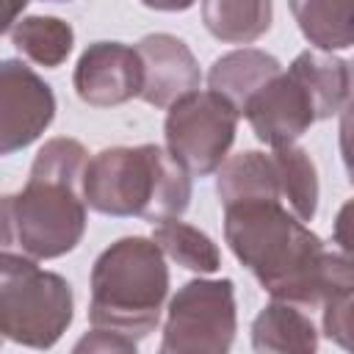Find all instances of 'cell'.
I'll return each instance as SVG.
<instances>
[{
  "mask_svg": "<svg viewBox=\"0 0 354 354\" xmlns=\"http://www.w3.org/2000/svg\"><path fill=\"white\" fill-rule=\"evenodd\" d=\"M75 91L86 105L113 108L141 91V58L122 41H94L75 66Z\"/></svg>",
  "mask_w": 354,
  "mask_h": 354,
  "instance_id": "obj_10",
  "label": "cell"
},
{
  "mask_svg": "<svg viewBox=\"0 0 354 354\" xmlns=\"http://www.w3.org/2000/svg\"><path fill=\"white\" fill-rule=\"evenodd\" d=\"M238 329L235 288L230 279H191L169 301L163 354H224Z\"/></svg>",
  "mask_w": 354,
  "mask_h": 354,
  "instance_id": "obj_6",
  "label": "cell"
},
{
  "mask_svg": "<svg viewBox=\"0 0 354 354\" xmlns=\"http://www.w3.org/2000/svg\"><path fill=\"white\" fill-rule=\"evenodd\" d=\"M141 58V91L147 105L169 108L174 100L199 88L202 72L188 44L171 33H149L136 47Z\"/></svg>",
  "mask_w": 354,
  "mask_h": 354,
  "instance_id": "obj_11",
  "label": "cell"
},
{
  "mask_svg": "<svg viewBox=\"0 0 354 354\" xmlns=\"http://www.w3.org/2000/svg\"><path fill=\"white\" fill-rule=\"evenodd\" d=\"M0 252H14V227H11V196H0Z\"/></svg>",
  "mask_w": 354,
  "mask_h": 354,
  "instance_id": "obj_22",
  "label": "cell"
},
{
  "mask_svg": "<svg viewBox=\"0 0 354 354\" xmlns=\"http://www.w3.org/2000/svg\"><path fill=\"white\" fill-rule=\"evenodd\" d=\"M141 3L155 11H185L194 6V0H141Z\"/></svg>",
  "mask_w": 354,
  "mask_h": 354,
  "instance_id": "obj_24",
  "label": "cell"
},
{
  "mask_svg": "<svg viewBox=\"0 0 354 354\" xmlns=\"http://www.w3.org/2000/svg\"><path fill=\"white\" fill-rule=\"evenodd\" d=\"M241 113L249 119L257 141L268 144L271 149L296 144V138H301L310 124L318 122L310 91L290 69L274 75L263 88H257Z\"/></svg>",
  "mask_w": 354,
  "mask_h": 354,
  "instance_id": "obj_9",
  "label": "cell"
},
{
  "mask_svg": "<svg viewBox=\"0 0 354 354\" xmlns=\"http://www.w3.org/2000/svg\"><path fill=\"white\" fill-rule=\"evenodd\" d=\"M11 41L28 61L55 69L72 53L75 30L58 17H25L22 22H14Z\"/></svg>",
  "mask_w": 354,
  "mask_h": 354,
  "instance_id": "obj_18",
  "label": "cell"
},
{
  "mask_svg": "<svg viewBox=\"0 0 354 354\" xmlns=\"http://www.w3.org/2000/svg\"><path fill=\"white\" fill-rule=\"evenodd\" d=\"M299 30L324 53L348 50L354 41L351 0H288Z\"/></svg>",
  "mask_w": 354,
  "mask_h": 354,
  "instance_id": "obj_16",
  "label": "cell"
},
{
  "mask_svg": "<svg viewBox=\"0 0 354 354\" xmlns=\"http://www.w3.org/2000/svg\"><path fill=\"white\" fill-rule=\"evenodd\" d=\"M28 3H30V0H0V36H3L8 28H14V22L19 19V14L25 11Z\"/></svg>",
  "mask_w": 354,
  "mask_h": 354,
  "instance_id": "obj_23",
  "label": "cell"
},
{
  "mask_svg": "<svg viewBox=\"0 0 354 354\" xmlns=\"http://www.w3.org/2000/svg\"><path fill=\"white\" fill-rule=\"evenodd\" d=\"M310 91L313 102H315V113L318 119H329L337 111H343V105L348 102V86H351V75H348V64L332 53H313L304 50L293 58V64L288 66Z\"/></svg>",
  "mask_w": 354,
  "mask_h": 354,
  "instance_id": "obj_14",
  "label": "cell"
},
{
  "mask_svg": "<svg viewBox=\"0 0 354 354\" xmlns=\"http://www.w3.org/2000/svg\"><path fill=\"white\" fill-rule=\"evenodd\" d=\"M75 296L61 274L44 271L33 257L0 252V335L30 346L53 348L72 324Z\"/></svg>",
  "mask_w": 354,
  "mask_h": 354,
  "instance_id": "obj_5",
  "label": "cell"
},
{
  "mask_svg": "<svg viewBox=\"0 0 354 354\" xmlns=\"http://www.w3.org/2000/svg\"><path fill=\"white\" fill-rule=\"evenodd\" d=\"M53 116V88L22 61H0V155L30 147Z\"/></svg>",
  "mask_w": 354,
  "mask_h": 354,
  "instance_id": "obj_8",
  "label": "cell"
},
{
  "mask_svg": "<svg viewBox=\"0 0 354 354\" xmlns=\"http://www.w3.org/2000/svg\"><path fill=\"white\" fill-rule=\"evenodd\" d=\"M152 241L158 243V249L171 257L177 266L196 271V274H213L221 268V254L218 246L210 241V235H205L202 230L180 221V218H166L158 221L152 230Z\"/></svg>",
  "mask_w": 354,
  "mask_h": 354,
  "instance_id": "obj_19",
  "label": "cell"
},
{
  "mask_svg": "<svg viewBox=\"0 0 354 354\" xmlns=\"http://www.w3.org/2000/svg\"><path fill=\"white\" fill-rule=\"evenodd\" d=\"M224 238L271 299L315 310L335 293L354 288L348 257L329 252L282 202L224 205Z\"/></svg>",
  "mask_w": 354,
  "mask_h": 354,
  "instance_id": "obj_1",
  "label": "cell"
},
{
  "mask_svg": "<svg viewBox=\"0 0 354 354\" xmlns=\"http://www.w3.org/2000/svg\"><path fill=\"white\" fill-rule=\"evenodd\" d=\"M279 72H282V64L271 53L243 47L216 58V64L207 72V86L241 113L249 97Z\"/></svg>",
  "mask_w": 354,
  "mask_h": 354,
  "instance_id": "obj_13",
  "label": "cell"
},
{
  "mask_svg": "<svg viewBox=\"0 0 354 354\" xmlns=\"http://www.w3.org/2000/svg\"><path fill=\"white\" fill-rule=\"evenodd\" d=\"M252 348L260 354H313L318 329L304 307L274 299L252 324Z\"/></svg>",
  "mask_w": 354,
  "mask_h": 354,
  "instance_id": "obj_12",
  "label": "cell"
},
{
  "mask_svg": "<svg viewBox=\"0 0 354 354\" xmlns=\"http://www.w3.org/2000/svg\"><path fill=\"white\" fill-rule=\"evenodd\" d=\"M169 293L166 254L152 238L127 235L111 243L91 268L88 321L130 340L147 337Z\"/></svg>",
  "mask_w": 354,
  "mask_h": 354,
  "instance_id": "obj_4",
  "label": "cell"
},
{
  "mask_svg": "<svg viewBox=\"0 0 354 354\" xmlns=\"http://www.w3.org/2000/svg\"><path fill=\"white\" fill-rule=\"evenodd\" d=\"M86 207L102 216L180 218L191 202V174L158 144L111 147L86 160Z\"/></svg>",
  "mask_w": 354,
  "mask_h": 354,
  "instance_id": "obj_3",
  "label": "cell"
},
{
  "mask_svg": "<svg viewBox=\"0 0 354 354\" xmlns=\"http://www.w3.org/2000/svg\"><path fill=\"white\" fill-rule=\"evenodd\" d=\"M274 160L279 171V194L282 205L299 218V221H313L318 210V171L310 155L296 147H274Z\"/></svg>",
  "mask_w": 354,
  "mask_h": 354,
  "instance_id": "obj_17",
  "label": "cell"
},
{
  "mask_svg": "<svg viewBox=\"0 0 354 354\" xmlns=\"http://www.w3.org/2000/svg\"><path fill=\"white\" fill-rule=\"evenodd\" d=\"M75 351L77 354H83V351H122V354H130V351H136V340H130L119 332L94 326V332H88L86 337L77 340Z\"/></svg>",
  "mask_w": 354,
  "mask_h": 354,
  "instance_id": "obj_21",
  "label": "cell"
},
{
  "mask_svg": "<svg viewBox=\"0 0 354 354\" xmlns=\"http://www.w3.org/2000/svg\"><path fill=\"white\" fill-rule=\"evenodd\" d=\"M50 3H69V0H50Z\"/></svg>",
  "mask_w": 354,
  "mask_h": 354,
  "instance_id": "obj_25",
  "label": "cell"
},
{
  "mask_svg": "<svg viewBox=\"0 0 354 354\" xmlns=\"http://www.w3.org/2000/svg\"><path fill=\"white\" fill-rule=\"evenodd\" d=\"M0 346H3V335H0Z\"/></svg>",
  "mask_w": 354,
  "mask_h": 354,
  "instance_id": "obj_26",
  "label": "cell"
},
{
  "mask_svg": "<svg viewBox=\"0 0 354 354\" xmlns=\"http://www.w3.org/2000/svg\"><path fill=\"white\" fill-rule=\"evenodd\" d=\"M271 0H202L205 28L227 44H252L271 28Z\"/></svg>",
  "mask_w": 354,
  "mask_h": 354,
  "instance_id": "obj_15",
  "label": "cell"
},
{
  "mask_svg": "<svg viewBox=\"0 0 354 354\" xmlns=\"http://www.w3.org/2000/svg\"><path fill=\"white\" fill-rule=\"evenodd\" d=\"M238 116L241 113L216 91L196 88L174 100L163 124L169 155L188 174H213L235 141Z\"/></svg>",
  "mask_w": 354,
  "mask_h": 354,
  "instance_id": "obj_7",
  "label": "cell"
},
{
  "mask_svg": "<svg viewBox=\"0 0 354 354\" xmlns=\"http://www.w3.org/2000/svg\"><path fill=\"white\" fill-rule=\"evenodd\" d=\"M86 160L88 152L75 138H50L36 152L25 188L8 194L14 252L33 260H53L83 241Z\"/></svg>",
  "mask_w": 354,
  "mask_h": 354,
  "instance_id": "obj_2",
  "label": "cell"
},
{
  "mask_svg": "<svg viewBox=\"0 0 354 354\" xmlns=\"http://www.w3.org/2000/svg\"><path fill=\"white\" fill-rule=\"evenodd\" d=\"M324 310V335L343 348H351V290L335 293L321 304Z\"/></svg>",
  "mask_w": 354,
  "mask_h": 354,
  "instance_id": "obj_20",
  "label": "cell"
}]
</instances>
